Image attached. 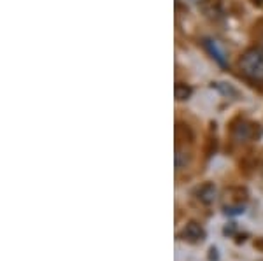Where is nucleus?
Instances as JSON below:
<instances>
[{"instance_id":"nucleus-2","label":"nucleus","mask_w":263,"mask_h":261,"mask_svg":"<svg viewBox=\"0 0 263 261\" xmlns=\"http://www.w3.org/2000/svg\"><path fill=\"white\" fill-rule=\"evenodd\" d=\"M181 237L188 242H202L203 238H205V231H203L202 226L197 225V223H190V225L184 226Z\"/></svg>"},{"instance_id":"nucleus-6","label":"nucleus","mask_w":263,"mask_h":261,"mask_svg":"<svg viewBox=\"0 0 263 261\" xmlns=\"http://www.w3.org/2000/svg\"><path fill=\"white\" fill-rule=\"evenodd\" d=\"M207 46H209V49H211V53L214 54L216 56V60H218L219 63H221V65H224V60H223V54L218 51V49H216V46H213V42L211 41H207Z\"/></svg>"},{"instance_id":"nucleus-5","label":"nucleus","mask_w":263,"mask_h":261,"mask_svg":"<svg viewBox=\"0 0 263 261\" xmlns=\"http://www.w3.org/2000/svg\"><path fill=\"white\" fill-rule=\"evenodd\" d=\"M190 95H192V90H190L186 84H177L176 86V98L177 100H186Z\"/></svg>"},{"instance_id":"nucleus-1","label":"nucleus","mask_w":263,"mask_h":261,"mask_svg":"<svg viewBox=\"0 0 263 261\" xmlns=\"http://www.w3.org/2000/svg\"><path fill=\"white\" fill-rule=\"evenodd\" d=\"M239 69L246 77L254 83H263V49L251 48L248 49L239 62Z\"/></svg>"},{"instance_id":"nucleus-4","label":"nucleus","mask_w":263,"mask_h":261,"mask_svg":"<svg viewBox=\"0 0 263 261\" xmlns=\"http://www.w3.org/2000/svg\"><path fill=\"white\" fill-rule=\"evenodd\" d=\"M190 162V153L188 151H182L181 147H177V153H176V168L181 170L182 167H186Z\"/></svg>"},{"instance_id":"nucleus-3","label":"nucleus","mask_w":263,"mask_h":261,"mask_svg":"<svg viewBox=\"0 0 263 261\" xmlns=\"http://www.w3.org/2000/svg\"><path fill=\"white\" fill-rule=\"evenodd\" d=\"M214 198H216V188L213 184H205V186L198 189V200L202 204H213Z\"/></svg>"}]
</instances>
